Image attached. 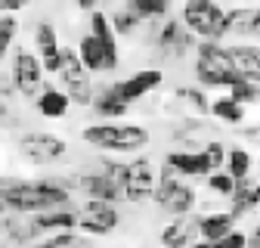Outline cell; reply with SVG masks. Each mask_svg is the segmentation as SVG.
Returning <instances> with one entry per match:
<instances>
[{
  "instance_id": "12",
  "label": "cell",
  "mask_w": 260,
  "mask_h": 248,
  "mask_svg": "<svg viewBox=\"0 0 260 248\" xmlns=\"http://www.w3.org/2000/svg\"><path fill=\"white\" fill-rule=\"evenodd\" d=\"M158 84H161V72H155V69H146V72L130 75L127 81H118V84H112L106 93H112L115 100H121V103H127V106H134L137 100L149 97V93H152Z\"/></svg>"
},
{
  "instance_id": "17",
  "label": "cell",
  "mask_w": 260,
  "mask_h": 248,
  "mask_svg": "<svg viewBox=\"0 0 260 248\" xmlns=\"http://www.w3.org/2000/svg\"><path fill=\"white\" fill-rule=\"evenodd\" d=\"M230 230H236V214L233 211H217V214H205L199 217V236L202 242H208L214 248V242L220 236H226Z\"/></svg>"
},
{
  "instance_id": "45",
  "label": "cell",
  "mask_w": 260,
  "mask_h": 248,
  "mask_svg": "<svg viewBox=\"0 0 260 248\" xmlns=\"http://www.w3.org/2000/svg\"><path fill=\"white\" fill-rule=\"evenodd\" d=\"M112 4H115V0H112Z\"/></svg>"
},
{
  "instance_id": "1",
  "label": "cell",
  "mask_w": 260,
  "mask_h": 248,
  "mask_svg": "<svg viewBox=\"0 0 260 248\" xmlns=\"http://www.w3.org/2000/svg\"><path fill=\"white\" fill-rule=\"evenodd\" d=\"M0 199L7 211L19 214H38L56 205H69V186L59 180H19V177H0Z\"/></svg>"
},
{
  "instance_id": "7",
  "label": "cell",
  "mask_w": 260,
  "mask_h": 248,
  "mask_svg": "<svg viewBox=\"0 0 260 248\" xmlns=\"http://www.w3.org/2000/svg\"><path fill=\"white\" fill-rule=\"evenodd\" d=\"M10 81H13V90L25 100H35L41 87H44V66L38 53L31 50H19L16 59H13V72H10Z\"/></svg>"
},
{
  "instance_id": "25",
  "label": "cell",
  "mask_w": 260,
  "mask_h": 248,
  "mask_svg": "<svg viewBox=\"0 0 260 248\" xmlns=\"http://www.w3.org/2000/svg\"><path fill=\"white\" fill-rule=\"evenodd\" d=\"M254 16L257 10L245 7V10H233V13H226V35H254Z\"/></svg>"
},
{
  "instance_id": "6",
  "label": "cell",
  "mask_w": 260,
  "mask_h": 248,
  "mask_svg": "<svg viewBox=\"0 0 260 248\" xmlns=\"http://www.w3.org/2000/svg\"><path fill=\"white\" fill-rule=\"evenodd\" d=\"M152 199L161 211H171V214H189L195 208V190L177 180V171L161 174V180L152 190Z\"/></svg>"
},
{
  "instance_id": "23",
  "label": "cell",
  "mask_w": 260,
  "mask_h": 248,
  "mask_svg": "<svg viewBox=\"0 0 260 248\" xmlns=\"http://www.w3.org/2000/svg\"><path fill=\"white\" fill-rule=\"evenodd\" d=\"M230 199H233V214L239 217V214H245V211H254L257 205H260V183H248V177H239L236 180V190L230 193Z\"/></svg>"
},
{
  "instance_id": "34",
  "label": "cell",
  "mask_w": 260,
  "mask_h": 248,
  "mask_svg": "<svg viewBox=\"0 0 260 248\" xmlns=\"http://www.w3.org/2000/svg\"><path fill=\"white\" fill-rule=\"evenodd\" d=\"M208 186H211L214 193H220V196H226V199H230V193L236 190V177H233V174L211 171V174H208Z\"/></svg>"
},
{
  "instance_id": "29",
  "label": "cell",
  "mask_w": 260,
  "mask_h": 248,
  "mask_svg": "<svg viewBox=\"0 0 260 248\" xmlns=\"http://www.w3.org/2000/svg\"><path fill=\"white\" fill-rule=\"evenodd\" d=\"M127 10H134L140 19H158L171 10V0H127Z\"/></svg>"
},
{
  "instance_id": "8",
  "label": "cell",
  "mask_w": 260,
  "mask_h": 248,
  "mask_svg": "<svg viewBox=\"0 0 260 248\" xmlns=\"http://www.w3.org/2000/svg\"><path fill=\"white\" fill-rule=\"evenodd\" d=\"M19 155H22L28 165L47 168V165H56L62 155H65V140H59L56 134H41V131L25 134L19 140Z\"/></svg>"
},
{
  "instance_id": "42",
  "label": "cell",
  "mask_w": 260,
  "mask_h": 248,
  "mask_svg": "<svg viewBox=\"0 0 260 248\" xmlns=\"http://www.w3.org/2000/svg\"><path fill=\"white\" fill-rule=\"evenodd\" d=\"M254 35L260 38V10H257V16H254Z\"/></svg>"
},
{
  "instance_id": "5",
  "label": "cell",
  "mask_w": 260,
  "mask_h": 248,
  "mask_svg": "<svg viewBox=\"0 0 260 248\" xmlns=\"http://www.w3.org/2000/svg\"><path fill=\"white\" fill-rule=\"evenodd\" d=\"M59 81L65 84V97L75 106H90L93 103V84H90V72L84 69V62L78 59V50L62 47V62H59Z\"/></svg>"
},
{
  "instance_id": "37",
  "label": "cell",
  "mask_w": 260,
  "mask_h": 248,
  "mask_svg": "<svg viewBox=\"0 0 260 248\" xmlns=\"http://www.w3.org/2000/svg\"><path fill=\"white\" fill-rule=\"evenodd\" d=\"M202 152L208 155L211 168H214V171H220V165H223V159H226V149H223V143H208V146H205Z\"/></svg>"
},
{
  "instance_id": "4",
  "label": "cell",
  "mask_w": 260,
  "mask_h": 248,
  "mask_svg": "<svg viewBox=\"0 0 260 248\" xmlns=\"http://www.w3.org/2000/svg\"><path fill=\"white\" fill-rule=\"evenodd\" d=\"M180 19L192 35L205 41H220L226 35V13L217 0H186Z\"/></svg>"
},
{
  "instance_id": "14",
  "label": "cell",
  "mask_w": 260,
  "mask_h": 248,
  "mask_svg": "<svg viewBox=\"0 0 260 248\" xmlns=\"http://www.w3.org/2000/svg\"><path fill=\"white\" fill-rule=\"evenodd\" d=\"M35 47H38V59L44 72H59V62H62V47L56 38V28L50 22H38L35 28Z\"/></svg>"
},
{
  "instance_id": "40",
  "label": "cell",
  "mask_w": 260,
  "mask_h": 248,
  "mask_svg": "<svg viewBox=\"0 0 260 248\" xmlns=\"http://www.w3.org/2000/svg\"><path fill=\"white\" fill-rule=\"evenodd\" d=\"M248 245H260V224L248 233Z\"/></svg>"
},
{
  "instance_id": "16",
  "label": "cell",
  "mask_w": 260,
  "mask_h": 248,
  "mask_svg": "<svg viewBox=\"0 0 260 248\" xmlns=\"http://www.w3.org/2000/svg\"><path fill=\"white\" fill-rule=\"evenodd\" d=\"M168 168L183 174V177H208L214 171L205 152H171L168 155Z\"/></svg>"
},
{
  "instance_id": "36",
  "label": "cell",
  "mask_w": 260,
  "mask_h": 248,
  "mask_svg": "<svg viewBox=\"0 0 260 248\" xmlns=\"http://www.w3.org/2000/svg\"><path fill=\"white\" fill-rule=\"evenodd\" d=\"M245 245H248V236L239 233V230H230L226 236H220V239L214 242V248H245Z\"/></svg>"
},
{
  "instance_id": "20",
  "label": "cell",
  "mask_w": 260,
  "mask_h": 248,
  "mask_svg": "<svg viewBox=\"0 0 260 248\" xmlns=\"http://www.w3.org/2000/svg\"><path fill=\"white\" fill-rule=\"evenodd\" d=\"M38 227L47 233V230H78V214L69 208V205H56V208H47V211H38L35 214Z\"/></svg>"
},
{
  "instance_id": "30",
  "label": "cell",
  "mask_w": 260,
  "mask_h": 248,
  "mask_svg": "<svg viewBox=\"0 0 260 248\" xmlns=\"http://www.w3.org/2000/svg\"><path fill=\"white\" fill-rule=\"evenodd\" d=\"M223 165H226V174H233L236 180L239 177H248L251 174V155L245 152V149H230L226 152V159H223Z\"/></svg>"
},
{
  "instance_id": "9",
  "label": "cell",
  "mask_w": 260,
  "mask_h": 248,
  "mask_svg": "<svg viewBox=\"0 0 260 248\" xmlns=\"http://www.w3.org/2000/svg\"><path fill=\"white\" fill-rule=\"evenodd\" d=\"M121 221V214L115 208V202H103V199H87L84 202V214L78 217V227L87 236H109Z\"/></svg>"
},
{
  "instance_id": "19",
  "label": "cell",
  "mask_w": 260,
  "mask_h": 248,
  "mask_svg": "<svg viewBox=\"0 0 260 248\" xmlns=\"http://www.w3.org/2000/svg\"><path fill=\"white\" fill-rule=\"evenodd\" d=\"M78 59L84 62L87 72H109V56H106V47L96 35H84L81 44H78Z\"/></svg>"
},
{
  "instance_id": "32",
  "label": "cell",
  "mask_w": 260,
  "mask_h": 248,
  "mask_svg": "<svg viewBox=\"0 0 260 248\" xmlns=\"http://www.w3.org/2000/svg\"><path fill=\"white\" fill-rule=\"evenodd\" d=\"M109 22H112V31H115V35H134L137 25H140L143 19H140L134 10H127V7H124V10H115V16H112Z\"/></svg>"
},
{
  "instance_id": "10",
  "label": "cell",
  "mask_w": 260,
  "mask_h": 248,
  "mask_svg": "<svg viewBox=\"0 0 260 248\" xmlns=\"http://www.w3.org/2000/svg\"><path fill=\"white\" fill-rule=\"evenodd\" d=\"M155 190V168L149 159H137L130 162L124 171V199L127 202H146L152 199Z\"/></svg>"
},
{
  "instance_id": "35",
  "label": "cell",
  "mask_w": 260,
  "mask_h": 248,
  "mask_svg": "<svg viewBox=\"0 0 260 248\" xmlns=\"http://www.w3.org/2000/svg\"><path fill=\"white\" fill-rule=\"evenodd\" d=\"M65 245H84V239L75 230H53V236H47V248H65Z\"/></svg>"
},
{
  "instance_id": "18",
  "label": "cell",
  "mask_w": 260,
  "mask_h": 248,
  "mask_svg": "<svg viewBox=\"0 0 260 248\" xmlns=\"http://www.w3.org/2000/svg\"><path fill=\"white\" fill-rule=\"evenodd\" d=\"M90 35H96L103 41V47H106V56H109V72H115L118 69V44H115V31H112V22H109V16L106 13H100V10H93L90 13Z\"/></svg>"
},
{
  "instance_id": "28",
  "label": "cell",
  "mask_w": 260,
  "mask_h": 248,
  "mask_svg": "<svg viewBox=\"0 0 260 248\" xmlns=\"http://www.w3.org/2000/svg\"><path fill=\"white\" fill-rule=\"evenodd\" d=\"M16 35H19V19H16V13H0V62L7 59Z\"/></svg>"
},
{
  "instance_id": "43",
  "label": "cell",
  "mask_w": 260,
  "mask_h": 248,
  "mask_svg": "<svg viewBox=\"0 0 260 248\" xmlns=\"http://www.w3.org/2000/svg\"><path fill=\"white\" fill-rule=\"evenodd\" d=\"M236 4H260V0H236Z\"/></svg>"
},
{
  "instance_id": "26",
  "label": "cell",
  "mask_w": 260,
  "mask_h": 248,
  "mask_svg": "<svg viewBox=\"0 0 260 248\" xmlns=\"http://www.w3.org/2000/svg\"><path fill=\"white\" fill-rule=\"evenodd\" d=\"M208 112H214V118H220V121H226V124H242V121H245V106L236 103L233 97H223V100L211 103Z\"/></svg>"
},
{
  "instance_id": "41",
  "label": "cell",
  "mask_w": 260,
  "mask_h": 248,
  "mask_svg": "<svg viewBox=\"0 0 260 248\" xmlns=\"http://www.w3.org/2000/svg\"><path fill=\"white\" fill-rule=\"evenodd\" d=\"M10 118V106H7V100L0 97V121H7Z\"/></svg>"
},
{
  "instance_id": "24",
  "label": "cell",
  "mask_w": 260,
  "mask_h": 248,
  "mask_svg": "<svg viewBox=\"0 0 260 248\" xmlns=\"http://www.w3.org/2000/svg\"><path fill=\"white\" fill-rule=\"evenodd\" d=\"M230 53H233L239 78H248V81L260 84V47H233Z\"/></svg>"
},
{
  "instance_id": "15",
  "label": "cell",
  "mask_w": 260,
  "mask_h": 248,
  "mask_svg": "<svg viewBox=\"0 0 260 248\" xmlns=\"http://www.w3.org/2000/svg\"><path fill=\"white\" fill-rule=\"evenodd\" d=\"M0 233H4L10 242H16V245H25V242H35V239H41V227H38V221L35 217H22L19 211H13V214H0Z\"/></svg>"
},
{
  "instance_id": "38",
  "label": "cell",
  "mask_w": 260,
  "mask_h": 248,
  "mask_svg": "<svg viewBox=\"0 0 260 248\" xmlns=\"http://www.w3.org/2000/svg\"><path fill=\"white\" fill-rule=\"evenodd\" d=\"M28 4H31V0H0V13H19Z\"/></svg>"
},
{
  "instance_id": "3",
  "label": "cell",
  "mask_w": 260,
  "mask_h": 248,
  "mask_svg": "<svg viewBox=\"0 0 260 248\" xmlns=\"http://www.w3.org/2000/svg\"><path fill=\"white\" fill-rule=\"evenodd\" d=\"M195 78L205 87H230L239 78L233 53L226 47H220L217 41L195 44Z\"/></svg>"
},
{
  "instance_id": "11",
  "label": "cell",
  "mask_w": 260,
  "mask_h": 248,
  "mask_svg": "<svg viewBox=\"0 0 260 248\" xmlns=\"http://www.w3.org/2000/svg\"><path fill=\"white\" fill-rule=\"evenodd\" d=\"M62 186H78L87 199H103V202H118V199H124V186H121L118 180H112L106 171L72 177V180H65Z\"/></svg>"
},
{
  "instance_id": "22",
  "label": "cell",
  "mask_w": 260,
  "mask_h": 248,
  "mask_svg": "<svg viewBox=\"0 0 260 248\" xmlns=\"http://www.w3.org/2000/svg\"><path fill=\"white\" fill-rule=\"evenodd\" d=\"M35 100H38V112L44 118H62L65 112H69V106H72V100L65 97V90H56L50 84L41 87V93H38Z\"/></svg>"
},
{
  "instance_id": "39",
  "label": "cell",
  "mask_w": 260,
  "mask_h": 248,
  "mask_svg": "<svg viewBox=\"0 0 260 248\" xmlns=\"http://www.w3.org/2000/svg\"><path fill=\"white\" fill-rule=\"evenodd\" d=\"M75 7L84 10V13H93L96 7H100V0H75Z\"/></svg>"
},
{
  "instance_id": "27",
  "label": "cell",
  "mask_w": 260,
  "mask_h": 248,
  "mask_svg": "<svg viewBox=\"0 0 260 248\" xmlns=\"http://www.w3.org/2000/svg\"><path fill=\"white\" fill-rule=\"evenodd\" d=\"M230 97L242 106H254V103H260V84L248 81V78H236L230 84Z\"/></svg>"
},
{
  "instance_id": "31",
  "label": "cell",
  "mask_w": 260,
  "mask_h": 248,
  "mask_svg": "<svg viewBox=\"0 0 260 248\" xmlns=\"http://www.w3.org/2000/svg\"><path fill=\"white\" fill-rule=\"evenodd\" d=\"M96 112H100L103 118H121V115H127V103H121V100H115L112 93H103V97H93V103H90Z\"/></svg>"
},
{
  "instance_id": "2",
  "label": "cell",
  "mask_w": 260,
  "mask_h": 248,
  "mask_svg": "<svg viewBox=\"0 0 260 248\" xmlns=\"http://www.w3.org/2000/svg\"><path fill=\"white\" fill-rule=\"evenodd\" d=\"M81 140L103 152H140L149 146V131L137 124H90L81 131Z\"/></svg>"
},
{
  "instance_id": "44",
  "label": "cell",
  "mask_w": 260,
  "mask_h": 248,
  "mask_svg": "<svg viewBox=\"0 0 260 248\" xmlns=\"http://www.w3.org/2000/svg\"><path fill=\"white\" fill-rule=\"evenodd\" d=\"M0 214H7V205H4V199H0Z\"/></svg>"
},
{
  "instance_id": "33",
  "label": "cell",
  "mask_w": 260,
  "mask_h": 248,
  "mask_svg": "<svg viewBox=\"0 0 260 248\" xmlns=\"http://www.w3.org/2000/svg\"><path fill=\"white\" fill-rule=\"evenodd\" d=\"M177 97H180L186 106H192L195 112H208V109H211L208 97H205V93H202L199 87H180V90H177Z\"/></svg>"
},
{
  "instance_id": "21",
  "label": "cell",
  "mask_w": 260,
  "mask_h": 248,
  "mask_svg": "<svg viewBox=\"0 0 260 248\" xmlns=\"http://www.w3.org/2000/svg\"><path fill=\"white\" fill-rule=\"evenodd\" d=\"M177 217H180V221L165 227L161 242H165V245H192L195 239H199V217H186V214H177Z\"/></svg>"
},
{
  "instance_id": "13",
  "label": "cell",
  "mask_w": 260,
  "mask_h": 248,
  "mask_svg": "<svg viewBox=\"0 0 260 248\" xmlns=\"http://www.w3.org/2000/svg\"><path fill=\"white\" fill-rule=\"evenodd\" d=\"M158 47L165 56H183L195 47V35L183 25V19H168L165 28L158 31Z\"/></svg>"
}]
</instances>
